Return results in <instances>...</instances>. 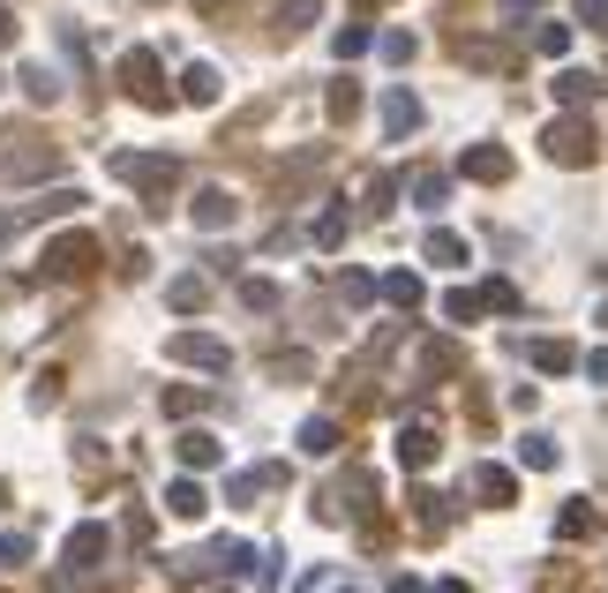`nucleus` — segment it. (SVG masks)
<instances>
[{"label":"nucleus","mask_w":608,"mask_h":593,"mask_svg":"<svg viewBox=\"0 0 608 593\" xmlns=\"http://www.w3.org/2000/svg\"><path fill=\"white\" fill-rule=\"evenodd\" d=\"M519 459H526L533 473H556V466H564V451H556L549 436H526V443H519Z\"/></svg>","instance_id":"412c9836"},{"label":"nucleus","mask_w":608,"mask_h":593,"mask_svg":"<svg viewBox=\"0 0 608 593\" xmlns=\"http://www.w3.org/2000/svg\"><path fill=\"white\" fill-rule=\"evenodd\" d=\"M376 294L391 300V308H406V316H413V308H421V278H413V271H391V278H384Z\"/></svg>","instance_id":"f3484780"},{"label":"nucleus","mask_w":608,"mask_h":593,"mask_svg":"<svg viewBox=\"0 0 608 593\" xmlns=\"http://www.w3.org/2000/svg\"><path fill=\"white\" fill-rule=\"evenodd\" d=\"M361 113V90L353 84H331V121H353Z\"/></svg>","instance_id":"cd10ccee"},{"label":"nucleus","mask_w":608,"mask_h":593,"mask_svg":"<svg viewBox=\"0 0 608 593\" xmlns=\"http://www.w3.org/2000/svg\"><path fill=\"white\" fill-rule=\"evenodd\" d=\"M346 226H353L346 211H323V218H316V249H339V241H346Z\"/></svg>","instance_id":"393cba45"},{"label":"nucleus","mask_w":608,"mask_h":593,"mask_svg":"<svg viewBox=\"0 0 608 593\" xmlns=\"http://www.w3.org/2000/svg\"><path fill=\"white\" fill-rule=\"evenodd\" d=\"M480 308L511 316V308H519V286H511V278H488V286H480Z\"/></svg>","instance_id":"5701e85b"},{"label":"nucleus","mask_w":608,"mask_h":593,"mask_svg":"<svg viewBox=\"0 0 608 593\" xmlns=\"http://www.w3.org/2000/svg\"><path fill=\"white\" fill-rule=\"evenodd\" d=\"M218 68H203V61H196V68H188V76H180V98H188V106H218Z\"/></svg>","instance_id":"dca6fc26"},{"label":"nucleus","mask_w":608,"mask_h":593,"mask_svg":"<svg viewBox=\"0 0 608 593\" xmlns=\"http://www.w3.org/2000/svg\"><path fill=\"white\" fill-rule=\"evenodd\" d=\"M121 84H129V98H143V106H166V90H158V53H129V61H121Z\"/></svg>","instance_id":"39448f33"},{"label":"nucleus","mask_w":608,"mask_h":593,"mask_svg":"<svg viewBox=\"0 0 608 593\" xmlns=\"http://www.w3.org/2000/svg\"><path fill=\"white\" fill-rule=\"evenodd\" d=\"M594 151H601V135H594V121L571 106L564 121H549L541 128V158L549 166H594Z\"/></svg>","instance_id":"f257e3e1"},{"label":"nucleus","mask_w":608,"mask_h":593,"mask_svg":"<svg viewBox=\"0 0 608 593\" xmlns=\"http://www.w3.org/2000/svg\"><path fill=\"white\" fill-rule=\"evenodd\" d=\"M166 353H174V361H188V369H211V376H225V369H233V345L211 339V331H174V339H166Z\"/></svg>","instance_id":"f03ea898"},{"label":"nucleus","mask_w":608,"mask_h":593,"mask_svg":"<svg viewBox=\"0 0 608 593\" xmlns=\"http://www.w3.org/2000/svg\"><path fill=\"white\" fill-rule=\"evenodd\" d=\"M443 316H451V323H474V316H480V294H466V286H458V294H443Z\"/></svg>","instance_id":"a878e982"},{"label":"nucleus","mask_w":608,"mask_h":593,"mask_svg":"<svg viewBox=\"0 0 608 593\" xmlns=\"http://www.w3.org/2000/svg\"><path fill=\"white\" fill-rule=\"evenodd\" d=\"M474 496L480 504H511V496H519V473L511 466H474Z\"/></svg>","instance_id":"9b49d317"},{"label":"nucleus","mask_w":608,"mask_h":593,"mask_svg":"<svg viewBox=\"0 0 608 593\" xmlns=\"http://www.w3.org/2000/svg\"><path fill=\"white\" fill-rule=\"evenodd\" d=\"M98 556H106V526H76L68 534V563L76 571H98Z\"/></svg>","instance_id":"ddd939ff"},{"label":"nucleus","mask_w":608,"mask_h":593,"mask_svg":"<svg viewBox=\"0 0 608 593\" xmlns=\"http://www.w3.org/2000/svg\"><path fill=\"white\" fill-rule=\"evenodd\" d=\"M594 526H601V510H594V504H564V510H556V534H564V541L594 534Z\"/></svg>","instance_id":"6ab92c4d"},{"label":"nucleus","mask_w":608,"mask_h":593,"mask_svg":"<svg viewBox=\"0 0 608 593\" xmlns=\"http://www.w3.org/2000/svg\"><path fill=\"white\" fill-rule=\"evenodd\" d=\"M166 510H174V518H188V526H196V518H203V510H211V496H203V481H174V488H166Z\"/></svg>","instance_id":"f8f14e48"},{"label":"nucleus","mask_w":608,"mask_h":593,"mask_svg":"<svg viewBox=\"0 0 608 593\" xmlns=\"http://www.w3.org/2000/svg\"><path fill=\"white\" fill-rule=\"evenodd\" d=\"M391 593H429V586H421V579H391Z\"/></svg>","instance_id":"f704fd0d"},{"label":"nucleus","mask_w":608,"mask_h":593,"mask_svg":"<svg viewBox=\"0 0 608 593\" xmlns=\"http://www.w3.org/2000/svg\"><path fill=\"white\" fill-rule=\"evenodd\" d=\"M166 300H174L180 316H188V308H203V278H174V286H166Z\"/></svg>","instance_id":"bb28decb"},{"label":"nucleus","mask_w":608,"mask_h":593,"mask_svg":"<svg viewBox=\"0 0 608 593\" xmlns=\"http://www.w3.org/2000/svg\"><path fill=\"white\" fill-rule=\"evenodd\" d=\"M361 53H368V31L346 23V31H339V61H361Z\"/></svg>","instance_id":"c756f323"},{"label":"nucleus","mask_w":608,"mask_h":593,"mask_svg":"<svg viewBox=\"0 0 608 593\" xmlns=\"http://www.w3.org/2000/svg\"><path fill=\"white\" fill-rule=\"evenodd\" d=\"M241 300H248V308H278V286H270V278H241Z\"/></svg>","instance_id":"c85d7f7f"},{"label":"nucleus","mask_w":608,"mask_h":593,"mask_svg":"<svg viewBox=\"0 0 608 593\" xmlns=\"http://www.w3.org/2000/svg\"><path fill=\"white\" fill-rule=\"evenodd\" d=\"M586 376H594V383H608V353H594V361H586Z\"/></svg>","instance_id":"72a5a7b5"},{"label":"nucleus","mask_w":608,"mask_h":593,"mask_svg":"<svg viewBox=\"0 0 608 593\" xmlns=\"http://www.w3.org/2000/svg\"><path fill=\"white\" fill-rule=\"evenodd\" d=\"M23 556H31V541H23V534H0V563H23Z\"/></svg>","instance_id":"473e14b6"},{"label":"nucleus","mask_w":608,"mask_h":593,"mask_svg":"<svg viewBox=\"0 0 608 593\" xmlns=\"http://www.w3.org/2000/svg\"><path fill=\"white\" fill-rule=\"evenodd\" d=\"M594 76H586V68H564V76H556V98H564V106H594Z\"/></svg>","instance_id":"aec40b11"},{"label":"nucleus","mask_w":608,"mask_h":593,"mask_svg":"<svg viewBox=\"0 0 608 593\" xmlns=\"http://www.w3.org/2000/svg\"><path fill=\"white\" fill-rule=\"evenodd\" d=\"M188 218H196L203 233H225V226L241 218V204H233V188H203V196L188 204Z\"/></svg>","instance_id":"0eeeda50"},{"label":"nucleus","mask_w":608,"mask_h":593,"mask_svg":"<svg viewBox=\"0 0 608 593\" xmlns=\"http://www.w3.org/2000/svg\"><path fill=\"white\" fill-rule=\"evenodd\" d=\"M45 271H53V278H84V271H98V233H60V241L45 249Z\"/></svg>","instance_id":"7ed1b4c3"},{"label":"nucleus","mask_w":608,"mask_h":593,"mask_svg":"<svg viewBox=\"0 0 608 593\" xmlns=\"http://www.w3.org/2000/svg\"><path fill=\"white\" fill-rule=\"evenodd\" d=\"M578 23L586 31H608V0H578Z\"/></svg>","instance_id":"2f4dec72"},{"label":"nucleus","mask_w":608,"mask_h":593,"mask_svg":"<svg viewBox=\"0 0 608 593\" xmlns=\"http://www.w3.org/2000/svg\"><path fill=\"white\" fill-rule=\"evenodd\" d=\"M384 128H391V135H413V128H421V98H413L406 84L384 90Z\"/></svg>","instance_id":"9d476101"},{"label":"nucleus","mask_w":608,"mask_h":593,"mask_svg":"<svg viewBox=\"0 0 608 593\" xmlns=\"http://www.w3.org/2000/svg\"><path fill=\"white\" fill-rule=\"evenodd\" d=\"M196 406H203V391H166V414H174V421H188Z\"/></svg>","instance_id":"7c9ffc66"},{"label":"nucleus","mask_w":608,"mask_h":593,"mask_svg":"<svg viewBox=\"0 0 608 593\" xmlns=\"http://www.w3.org/2000/svg\"><path fill=\"white\" fill-rule=\"evenodd\" d=\"M504 8H541V0H504Z\"/></svg>","instance_id":"4c0bfd02"},{"label":"nucleus","mask_w":608,"mask_h":593,"mask_svg":"<svg viewBox=\"0 0 608 593\" xmlns=\"http://www.w3.org/2000/svg\"><path fill=\"white\" fill-rule=\"evenodd\" d=\"M113 173H121V180H135V188H151V196H166V188L180 180L174 158H143V151H121V158H113Z\"/></svg>","instance_id":"20e7f679"},{"label":"nucleus","mask_w":608,"mask_h":593,"mask_svg":"<svg viewBox=\"0 0 608 593\" xmlns=\"http://www.w3.org/2000/svg\"><path fill=\"white\" fill-rule=\"evenodd\" d=\"M8 233H15V218H8V211H0V241H8Z\"/></svg>","instance_id":"e433bc0d"},{"label":"nucleus","mask_w":608,"mask_h":593,"mask_svg":"<svg viewBox=\"0 0 608 593\" xmlns=\"http://www.w3.org/2000/svg\"><path fill=\"white\" fill-rule=\"evenodd\" d=\"M533 369H541V376H571V369H578V353H571L564 339H533Z\"/></svg>","instance_id":"4468645a"},{"label":"nucleus","mask_w":608,"mask_h":593,"mask_svg":"<svg viewBox=\"0 0 608 593\" xmlns=\"http://www.w3.org/2000/svg\"><path fill=\"white\" fill-rule=\"evenodd\" d=\"M533 45H541L549 61H564V53H571V23H541V31H533Z\"/></svg>","instance_id":"b1692460"},{"label":"nucleus","mask_w":608,"mask_h":593,"mask_svg":"<svg viewBox=\"0 0 608 593\" xmlns=\"http://www.w3.org/2000/svg\"><path fill=\"white\" fill-rule=\"evenodd\" d=\"M429 263H443V271H458V263H466V241L435 226V233H429Z\"/></svg>","instance_id":"4be33fe9"},{"label":"nucleus","mask_w":608,"mask_h":593,"mask_svg":"<svg viewBox=\"0 0 608 593\" xmlns=\"http://www.w3.org/2000/svg\"><path fill=\"white\" fill-rule=\"evenodd\" d=\"M301 451H308V459H331V451H339V421H331V414L301 421Z\"/></svg>","instance_id":"2eb2a0df"},{"label":"nucleus","mask_w":608,"mask_h":593,"mask_svg":"<svg viewBox=\"0 0 608 593\" xmlns=\"http://www.w3.org/2000/svg\"><path fill=\"white\" fill-rule=\"evenodd\" d=\"M174 451H180V466H188V473H211V466H225V443H218V436H203V428H188V436H180Z\"/></svg>","instance_id":"1a4fd4ad"},{"label":"nucleus","mask_w":608,"mask_h":593,"mask_svg":"<svg viewBox=\"0 0 608 593\" xmlns=\"http://www.w3.org/2000/svg\"><path fill=\"white\" fill-rule=\"evenodd\" d=\"M413 204L421 211H443L451 204V173H413Z\"/></svg>","instance_id":"a211bd4d"},{"label":"nucleus","mask_w":608,"mask_h":593,"mask_svg":"<svg viewBox=\"0 0 608 593\" xmlns=\"http://www.w3.org/2000/svg\"><path fill=\"white\" fill-rule=\"evenodd\" d=\"M435 451H443V443H435V428H429V421L398 428V466H406V473H421V466H435Z\"/></svg>","instance_id":"6e6552de"},{"label":"nucleus","mask_w":608,"mask_h":593,"mask_svg":"<svg viewBox=\"0 0 608 593\" xmlns=\"http://www.w3.org/2000/svg\"><path fill=\"white\" fill-rule=\"evenodd\" d=\"M458 173H466V180H488V188H496V180H511V151H504V143H474V151L458 158Z\"/></svg>","instance_id":"423d86ee"},{"label":"nucleus","mask_w":608,"mask_h":593,"mask_svg":"<svg viewBox=\"0 0 608 593\" xmlns=\"http://www.w3.org/2000/svg\"><path fill=\"white\" fill-rule=\"evenodd\" d=\"M435 593H474V586H466V579H443V586H435Z\"/></svg>","instance_id":"c9c22d12"}]
</instances>
